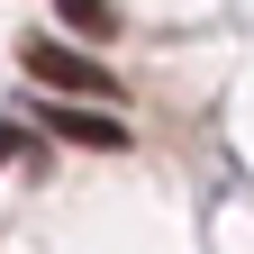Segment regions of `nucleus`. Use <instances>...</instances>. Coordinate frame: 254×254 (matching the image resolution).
Wrapping results in <instances>:
<instances>
[{
  "label": "nucleus",
  "instance_id": "1",
  "mask_svg": "<svg viewBox=\"0 0 254 254\" xmlns=\"http://www.w3.org/2000/svg\"><path fill=\"white\" fill-rule=\"evenodd\" d=\"M18 64H27V82H46V91H91V100H109V91H118V73H100L91 55L55 46V37H27V46H18Z\"/></svg>",
  "mask_w": 254,
  "mask_h": 254
},
{
  "label": "nucleus",
  "instance_id": "2",
  "mask_svg": "<svg viewBox=\"0 0 254 254\" xmlns=\"http://www.w3.org/2000/svg\"><path fill=\"white\" fill-rule=\"evenodd\" d=\"M46 127H55L64 145H91V154H118V145H127V127H118L109 109H64V100H55V109H46Z\"/></svg>",
  "mask_w": 254,
  "mask_h": 254
},
{
  "label": "nucleus",
  "instance_id": "3",
  "mask_svg": "<svg viewBox=\"0 0 254 254\" xmlns=\"http://www.w3.org/2000/svg\"><path fill=\"white\" fill-rule=\"evenodd\" d=\"M55 9L73 18L82 37H118V9H109V0H55Z\"/></svg>",
  "mask_w": 254,
  "mask_h": 254
},
{
  "label": "nucleus",
  "instance_id": "4",
  "mask_svg": "<svg viewBox=\"0 0 254 254\" xmlns=\"http://www.w3.org/2000/svg\"><path fill=\"white\" fill-rule=\"evenodd\" d=\"M9 154H18V127H0V164H9Z\"/></svg>",
  "mask_w": 254,
  "mask_h": 254
}]
</instances>
